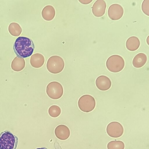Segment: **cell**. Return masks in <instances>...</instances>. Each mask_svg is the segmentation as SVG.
Returning a JSON list of instances; mask_svg holds the SVG:
<instances>
[{"label": "cell", "mask_w": 149, "mask_h": 149, "mask_svg": "<svg viewBox=\"0 0 149 149\" xmlns=\"http://www.w3.org/2000/svg\"><path fill=\"white\" fill-rule=\"evenodd\" d=\"M79 1L81 3L83 4H87L90 3L92 0H79Z\"/></svg>", "instance_id": "d6986e66"}, {"label": "cell", "mask_w": 149, "mask_h": 149, "mask_svg": "<svg viewBox=\"0 0 149 149\" xmlns=\"http://www.w3.org/2000/svg\"><path fill=\"white\" fill-rule=\"evenodd\" d=\"M44 62V57L40 54H35L32 55L31 57L30 63L31 66L34 68H40L43 65Z\"/></svg>", "instance_id": "7c38bea8"}, {"label": "cell", "mask_w": 149, "mask_h": 149, "mask_svg": "<svg viewBox=\"0 0 149 149\" xmlns=\"http://www.w3.org/2000/svg\"><path fill=\"white\" fill-rule=\"evenodd\" d=\"M147 57L146 54L139 53L134 58L132 63L133 66L136 68H141L146 63Z\"/></svg>", "instance_id": "4fadbf2b"}, {"label": "cell", "mask_w": 149, "mask_h": 149, "mask_svg": "<svg viewBox=\"0 0 149 149\" xmlns=\"http://www.w3.org/2000/svg\"><path fill=\"white\" fill-rule=\"evenodd\" d=\"M54 132L56 136L62 140L67 139L70 135V131L69 128L63 125L58 126L55 130Z\"/></svg>", "instance_id": "8fae6325"}, {"label": "cell", "mask_w": 149, "mask_h": 149, "mask_svg": "<svg viewBox=\"0 0 149 149\" xmlns=\"http://www.w3.org/2000/svg\"><path fill=\"white\" fill-rule=\"evenodd\" d=\"M63 88L59 82L54 81L49 83L47 85L46 92L50 98L56 100L61 98L63 93Z\"/></svg>", "instance_id": "8992f818"}, {"label": "cell", "mask_w": 149, "mask_h": 149, "mask_svg": "<svg viewBox=\"0 0 149 149\" xmlns=\"http://www.w3.org/2000/svg\"><path fill=\"white\" fill-rule=\"evenodd\" d=\"M125 61L122 57L118 55L110 56L106 62V66L109 70L117 73L122 70L125 66Z\"/></svg>", "instance_id": "3957f363"}, {"label": "cell", "mask_w": 149, "mask_h": 149, "mask_svg": "<svg viewBox=\"0 0 149 149\" xmlns=\"http://www.w3.org/2000/svg\"><path fill=\"white\" fill-rule=\"evenodd\" d=\"M97 88L102 91H106L109 89L111 85L110 79L105 75H101L98 77L95 81Z\"/></svg>", "instance_id": "30bf717a"}, {"label": "cell", "mask_w": 149, "mask_h": 149, "mask_svg": "<svg viewBox=\"0 0 149 149\" xmlns=\"http://www.w3.org/2000/svg\"><path fill=\"white\" fill-rule=\"evenodd\" d=\"M96 105L95 98L91 95H85L81 96L78 101L79 109L85 112H89L93 111Z\"/></svg>", "instance_id": "5b68a950"}, {"label": "cell", "mask_w": 149, "mask_h": 149, "mask_svg": "<svg viewBox=\"0 0 149 149\" xmlns=\"http://www.w3.org/2000/svg\"><path fill=\"white\" fill-rule=\"evenodd\" d=\"M36 149H47L45 147H42V148H37Z\"/></svg>", "instance_id": "ffe728a7"}, {"label": "cell", "mask_w": 149, "mask_h": 149, "mask_svg": "<svg viewBox=\"0 0 149 149\" xmlns=\"http://www.w3.org/2000/svg\"><path fill=\"white\" fill-rule=\"evenodd\" d=\"M64 67L63 59L58 56L50 57L47 63V68L48 71L53 74H56L61 72Z\"/></svg>", "instance_id": "277c9868"}, {"label": "cell", "mask_w": 149, "mask_h": 149, "mask_svg": "<svg viewBox=\"0 0 149 149\" xmlns=\"http://www.w3.org/2000/svg\"><path fill=\"white\" fill-rule=\"evenodd\" d=\"M149 0H144L141 5V9L143 12L146 15L149 16Z\"/></svg>", "instance_id": "ac0fdd59"}, {"label": "cell", "mask_w": 149, "mask_h": 149, "mask_svg": "<svg viewBox=\"0 0 149 149\" xmlns=\"http://www.w3.org/2000/svg\"><path fill=\"white\" fill-rule=\"evenodd\" d=\"M124 13L123 8L120 5L114 3L111 5L109 8L108 15L112 20H116L120 19Z\"/></svg>", "instance_id": "ba28073f"}, {"label": "cell", "mask_w": 149, "mask_h": 149, "mask_svg": "<svg viewBox=\"0 0 149 149\" xmlns=\"http://www.w3.org/2000/svg\"><path fill=\"white\" fill-rule=\"evenodd\" d=\"M34 48V44L32 40L24 36L18 37L13 46L14 51L17 56L22 59L31 56Z\"/></svg>", "instance_id": "6da1fadb"}, {"label": "cell", "mask_w": 149, "mask_h": 149, "mask_svg": "<svg viewBox=\"0 0 149 149\" xmlns=\"http://www.w3.org/2000/svg\"><path fill=\"white\" fill-rule=\"evenodd\" d=\"M18 141V137L10 131L0 133V149H16Z\"/></svg>", "instance_id": "7a4b0ae2"}, {"label": "cell", "mask_w": 149, "mask_h": 149, "mask_svg": "<svg viewBox=\"0 0 149 149\" xmlns=\"http://www.w3.org/2000/svg\"><path fill=\"white\" fill-rule=\"evenodd\" d=\"M124 143L121 141H112L107 145V149H124Z\"/></svg>", "instance_id": "2e32d148"}, {"label": "cell", "mask_w": 149, "mask_h": 149, "mask_svg": "<svg viewBox=\"0 0 149 149\" xmlns=\"http://www.w3.org/2000/svg\"><path fill=\"white\" fill-rule=\"evenodd\" d=\"M55 15L54 8L52 6L48 5L45 6L42 11V18L45 20L49 21L52 20Z\"/></svg>", "instance_id": "9a60e30c"}, {"label": "cell", "mask_w": 149, "mask_h": 149, "mask_svg": "<svg viewBox=\"0 0 149 149\" xmlns=\"http://www.w3.org/2000/svg\"><path fill=\"white\" fill-rule=\"evenodd\" d=\"M61 112V109L59 107L56 105L51 106L49 109L48 113L52 117L56 118L59 116Z\"/></svg>", "instance_id": "e0dca14e"}, {"label": "cell", "mask_w": 149, "mask_h": 149, "mask_svg": "<svg viewBox=\"0 0 149 149\" xmlns=\"http://www.w3.org/2000/svg\"><path fill=\"white\" fill-rule=\"evenodd\" d=\"M106 6V3L104 0H97L95 2L92 7V13L96 17H101L104 15Z\"/></svg>", "instance_id": "9c48e42d"}, {"label": "cell", "mask_w": 149, "mask_h": 149, "mask_svg": "<svg viewBox=\"0 0 149 149\" xmlns=\"http://www.w3.org/2000/svg\"><path fill=\"white\" fill-rule=\"evenodd\" d=\"M140 45V42L139 39L135 36H132L129 37L126 42V48L130 51L136 50L139 48Z\"/></svg>", "instance_id": "5bb4252c"}, {"label": "cell", "mask_w": 149, "mask_h": 149, "mask_svg": "<svg viewBox=\"0 0 149 149\" xmlns=\"http://www.w3.org/2000/svg\"><path fill=\"white\" fill-rule=\"evenodd\" d=\"M106 132L110 136L117 138L121 136L123 134V126L119 123L113 121L109 123L106 128Z\"/></svg>", "instance_id": "52a82bcc"}]
</instances>
